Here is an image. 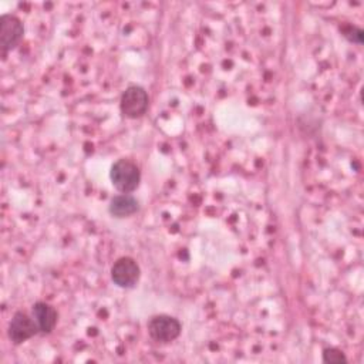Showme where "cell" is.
<instances>
[{
	"mask_svg": "<svg viewBox=\"0 0 364 364\" xmlns=\"http://www.w3.org/2000/svg\"><path fill=\"white\" fill-rule=\"evenodd\" d=\"M9 338L13 341V344H21L27 341L28 338L34 337L37 333H40L38 326L34 320V317L28 316L24 311H17L11 317L9 323Z\"/></svg>",
	"mask_w": 364,
	"mask_h": 364,
	"instance_id": "8992f818",
	"label": "cell"
},
{
	"mask_svg": "<svg viewBox=\"0 0 364 364\" xmlns=\"http://www.w3.org/2000/svg\"><path fill=\"white\" fill-rule=\"evenodd\" d=\"M141 276V270L138 263L132 257H119L111 267V279L112 282L122 289L134 287Z\"/></svg>",
	"mask_w": 364,
	"mask_h": 364,
	"instance_id": "5b68a950",
	"label": "cell"
},
{
	"mask_svg": "<svg viewBox=\"0 0 364 364\" xmlns=\"http://www.w3.org/2000/svg\"><path fill=\"white\" fill-rule=\"evenodd\" d=\"M24 27L18 17L13 14H3L0 18V48L1 55L6 57V54L13 50L23 38Z\"/></svg>",
	"mask_w": 364,
	"mask_h": 364,
	"instance_id": "277c9868",
	"label": "cell"
},
{
	"mask_svg": "<svg viewBox=\"0 0 364 364\" xmlns=\"http://www.w3.org/2000/svg\"><path fill=\"white\" fill-rule=\"evenodd\" d=\"M109 178L117 191L129 193L138 188L141 181V171L135 162L121 158L112 164Z\"/></svg>",
	"mask_w": 364,
	"mask_h": 364,
	"instance_id": "6da1fadb",
	"label": "cell"
},
{
	"mask_svg": "<svg viewBox=\"0 0 364 364\" xmlns=\"http://www.w3.org/2000/svg\"><path fill=\"white\" fill-rule=\"evenodd\" d=\"M148 334L156 343H171L181 334L182 326L178 318L168 314H158L148 321Z\"/></svg>",
	"mask_w": 364,
	"mask_h": 364,
	"instance_id": "7a4b0ae2",
	"label": "cell"
},
{
	"mask_svg": "<svg viewBox=\"0 0 364 364\" xmlns=\"http://www.w3.org/2000/svg\"><path fill=\"white\" fill-rule=\"evenodd\" d=\"M139 209V203L138 200L128 193H122V195H117L111 199L108 210L112 216L115 218H127L134 215L136 210Z\"/></svg>",
	"mask_w": 364,
	"mask_h": 364,
	"instance_id": "ba28073f",
	"label": "cell"
},
{
	"mask_svg": "<svg viewBox=\"0 0 364 364\" xmlns=\"http://www.w3.org/2000/svg\"><path fill=\"white\" fill-rule=\"evenodd\" d=\"M344 36L350 40V41H353V43H357V44H361L363 43V30L361 28H358V27H355V26H350L348 28H346L344 30Z\"/></svg>",
	"mask_w": 364,
	"mask_h": 364,
	"instance_id": "30bf717a",
	"label": "cell"
},
{
	"mask_svg": "<svg viewBox=\"0 0 364 364\" xmlns=\"http://www.w3.org/2000/svg\"><path fill=\"white\" fill-rule=\"evenodd\" d=\"M148 94L139 85H129L121 95L119 108L124 117L135 119L142 117L148 109Z\"/></svg>",
	"mask_w": 364,
	"mask_h": 364,
	"instance_id": "3957f363",
	"label": "cell"
},
{
	"mask_svg": "<svg viewBox=\"0 0 364 364\" xmlns=\"http://www.w3.org/2000/svg\"><path fill=\"white\" fill-rule=\"evenodd\" d=\"M323 361L324 363H346L347 357L343 351L337 348H326L323 351Z\"/></svg>",
	"mask_w": 364,
	"mask_h": 364,
	"instance_id": "9c48e42d",
	"label": "cell"
},
{
	"mask_svg": "<svg viewBox=\"0 0 364 364\" xmlns=\"http://www.w3.org/2000/svg\"><path fill=\"white\" fill-rule=\"evenodd\" d=\"M31 316L34 317L41 334L51 333L57 324L58 317L57 310L44 301H37L33 304Z\"/></svg>",
	"mask_w": 364,
	"mask_h": 364,
	"instance_id": "52a82bcc",
	"label": "cell"
}]
</instances>
